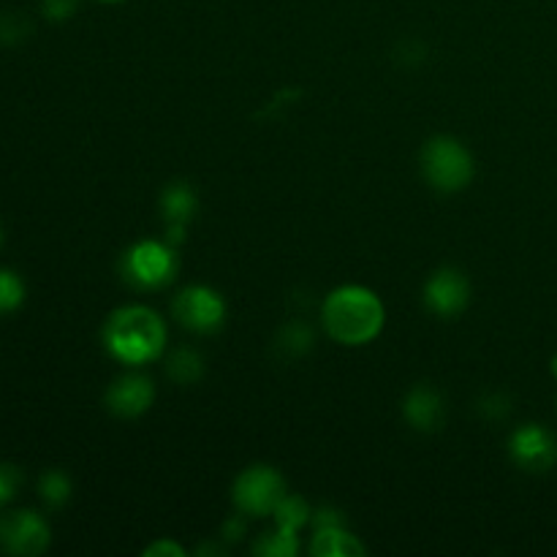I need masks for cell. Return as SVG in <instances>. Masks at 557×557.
I'll return each mask as SVG.
<instances>
[{"instance_id": "ffe728a7", "label": "cell", "mask_w": 557, "mask_h": 557, "mask_svg": "<svg viewBox=\"0 0 557 557\" xmlns=\"http://www.w3.org/2000/svg\"><path fill=\"white\" fill-rule=\"evenodd\" d=\"M20 484H22L20 471H16L14 466H9V462H0V506H5L11 498H14Z\"/></svg>"}, {"instance_id": "2e32d148", "label": "cell", "mask_w": 557, "mask_h": 557, "mask_svg": "<svg viewBox=\"0 0 557 557\" xmlns=\"http://www.w3.org/2000/svg\"><path fill=\"white\" fill-rule=\"evenodd\" d=\"M38 493H41L44 504L58 509V506H63L71 498L69 476L63 471H47L41 476V482H38Z\"/></svg>"}, {"instance_id": "4fadbf2b", "label": "cell", "mask_w": 557, "mask_h": 557, "mask_svg": "<svg viewBox=\"0 0 557 557\" xmlns=\"http://www.w3.org/2000/svg\"><path fill=\"white\" fill-rule=\"evenodd\" d=\"M313 555L315 557H357L364 555V547L357 542V536L343 531V525L319 528L313 536Z\"/></svg>"}, {"instance_id": "6da1fadb", "label": "cell", "mask_w": 557, "mask_h": 557, "mask_svg": "<svg viewBox=\"0 0 557 557\" xmlns=\"http://www.w3.org/2000/svg\"><path fill=\"white\" fill-rule=\"evenodd\" d=\"M324 326L343 346H362L384 326V308L368 288L343 286L326 297Z\"/></svg>"}, {"instance_id": "7a4b0ae2", "label": "cell", "mask_w": 557, "mask_h": 557, "mask_svg": "<svg viewBox=\"0 0 557 557\" xmlns=\"http://www.w3.org/2000/svg\"><path fill=\"white\" fill-rule=\"evenodd\" d=\"M103 341L112 357L123 359L128 364H141L156 359L166 343L163 321L150 308H123L109 319L103 330Z\"/></svg>"}, {"instance_id": "277c9868", "label": "cell", "mask_w": 557, "mask_h": 557, "mask_svg": "<svg viewBox=\"0 0 557 557\" xmlns=\"http://www.w3.org/2000/svg\"><path fill=\"white\" fill-rule=\"evenodd\" d=\"M174 270H177V261H174L172 248L161 243H152V239L134 245L123 259L125 281L136 288L166 286L174 277Z\"/></svg>"}, {"instance_id": "e0dca14e", "label": "cell", "mask_w": 557, "mask_h": 557, "mask_svg": "<svg viewBox=\"0 0 557 557\" xmlns=\"http://www.w3.org/2000/svg\"><path fill=\"white\" fill-rule=\"evenodd\" d=\"M25 299V283L16 272L0 270V313H11Z\"/></svg>"}, {"instance_id": "4316f807", "label": "cell", "mask_w": 557, "mask_h": 557, "mask_svg": "<svg viewBox=\"0 0 557 557\" xmlns=\"http://www.w3.org/2000/svg\"><path fill=\"white\" fill-rule=\"evenodd\" d=\"M103 3H120V0H103Z\"/></svg>"}, {"instance_id": "7c38bea8", "label": "cell", "mask_w": 557, "mask_h": 557, "mask_svg": "<svg viewBox=\"0 0 557 557\" xmlns=\"http://www.w3.org/2000/svg\"><path fill=\"white\" fill-rule=\"evenodd\" d=\"M403 411H406L408 422H411L417 430H422V433L441 430V424H444V417H446L444 400H441L438 392L430 389V386H417V389L406 397Z\"/></svg>"}, {"instance_id": "3957f363", "label": "cell", "mask_w": 557, "mask_h": 557, "mask_svg": "<svg viewBox=\"0 0 557 557\" xmlns=\"http://www.w3.org/2000/svg\"><path fill=\"white\" fill-rule=\"evenodd\" d=\"M424 177L438 190H460L473 177V158L460 141L455 139H433L428 141L422 152Z\"/></svg>"}, {"instance_id": "8fae6325", "label": "cell", "mask_w": 557, "mask_h": 557, "mask_svg": "<svg viewBox=\"0 0 557 557\" xmlns=\"http://www.w3.org/2000/svg\"><path fill=\"white\" fill-rule=\"evenodd\" d=\"M161 207H163V218H166V226H169V232H166L169 243L177 245L180 239L185 237V223L196 215V207H199L194 188L185 183L169 185V188L163 190Z\"/></svg>"}, {"instance_id": "9c48e42d", "label": "cell", "mask_w": 557, "mask_h": 557, "mask_svg": "<svg viewBox=\"0 0 557 557\" xmlns=\"http://www.w3.org/2000/svg\"><path fill=\"white\" fill-rule=\"evenodd\" d=\"M424 297H428L430 310L438 315H455L468 302V281L457 270H441L438 275L430 277Z\"/></svg>"}, {"instance_id": "44dd1931", "label": "cell", "mask_w": 557, "mask_h": 557, "mask_svg": "<svg viewBox=\"0 0 557 557\" xmlns=\"http://www.w3.org/2000/svg\"><path fill=\"white\" fill-rule=\"evenodd\" d=\"M27 33V25L14 14H0V44L20 41Z\"/></svg>"}, {"instance_id": "603a6c76", "label": "cell", "mask_w": 557, "mask_h": 557, "mask_svg": "<svg viewBox=\"0 0 557 557\" xmlns=\"http://www.w3.org/2000/svg\"><path fill=\"white\" fill-rule=\"evenodd\" d=\"M145 555H150V557H158V555H169V557H183L185 553L183 549L177 547V544H172V542H158V544H152V547H147V553Z\"/></svg>"}, {"instance_id": "8992f818", "label": "cell", "mask_w": 557, "mask_h": 557, "mask_svg": "<svg viewBox=\"0 0 557 557\" xmlns=\"http://www.w3.org/2000/svg\"><path fill=\"white\" fill-rule=\"evenodd\" d=\"M49 547V525L36 511H11L0 517V549L9 555L33 557Z\"/></svg>"}, {"instance_id": "30bf717a", "label": "cell", "mask_w": 557, "mask_h": 557, "mask_svg": "<svg viewBox=\"0 0 557 557\" xmlns=\"http://www.w3.org/2000/svg\"><path fill=\"white\" fill-rule=\"evenodd\" d=\"M152 403V384L141 375H125L109 389L107 406L117 417H139L150 408Z\"/></svg>"}, {"instance_id": "5b68a950", "label": "cell", "mask_w": 557, "mask_h": 557, "mask_svg": "<svg viewBox=\"0 0 557 557\" xmlns=\"http://www.w3.org/2000/svg\"><path fill=\"white\" fill-rule=\"evenodd\" d=\"M286 498V484H283L281 473L272 471L267 466L248 468L243 476L234 484V504L245 511V515H275L277 504Z\"/></svg>"}, {"instance_id": "484cf974", "label": "cell", "mask_w": 557, "mask_h": 557, "mask_svg": "<svg viewBox=\"0 0 557 557\" xmlns=\"http://www.w3.org/2000/svg\"><path fill=\"white\" fill-rule=\"evenodd\" d=\"M0 245H3V228H0Z\"/></svg>"}, {"instance_id": "d4e9b609", "label": "cell", "mask_w": 557, "mask_h": 557, "mask_svg": "<svg viewBox=\"0 0 557 557\" xmlns=\"http://www.w3.org/2000/svg\"><path fill=\"white\" fill-rule=\"evenodd\" d=\"M553 373H555V379H557V357L553 359Z\"/></svg>"}, {"instance_id": "7402d4cb", "label": "cell", "mask_w": 557, "mask_h": 557, "mask_svg": "<svg viewBox=\"0 0 557 557\" xmlns=\"http://www.w3.org/2000/svg\"><path fill=\"white\" fill-rule=\"evenodd\" d=\"M74 11H76V0H44V14L54 22L69 20Z\"/></svg>"}, {"instance_id": "ac0fdd59", "label": "cell", "mask_w": 557, "mask_h": 557, "mask_svg": "<svg viewBox=\"0 0 557 557\" xmlns=\"http://www.w3.org/2000/svg\"><path fill=\"white\" fill-rule=\"evenodd\" d=\"M308 504H305L302 498H283L281 504H277L275 509V520H277V528H288V531H297V528H302L305 522H308Z\"/></svg>"}, {"instance_id": "ba28073f", "label": "cell", "mask_w": 557, "mask_h": 557, "mask_svg": "<svg viewBox=\"0 0 557 557\" xmlns=\"http://www.w3.org/2000/svg\"><path fill=\"white\" fill-rule=\"evenodd\" d=\"M511 455L528 471H547L557 460V444L547 430L528 424V428L517 430L511 438Z\"/></svg>"}, {"instance_id": "5bb4252c", "label": "cell", "mask_w": 557, "mask_h": 557, "mask_svg": "<svg viewBox=\"0 0 557 557\" xmlns=\"http://www.w3.org/2000/svg\"><path fill=\"white\" fill-rule=\"evenodd\" d=\"M166 373L172 375L177 384H196V381L201 379V373H205V362H201V357L194 348H177V351L172 354V359H169Z\"/></svg>"}, {"instance_id": "52a82bcc", "label": "cell", "mask_w": 557, "mask_h": 557, "mask_svg": "<svg viewBox=\"0 0 557 557\" xmlns=\"http://www.w3.org/2000/svg\"><path fill=\"white\" fill-rule=\"evenodd\" d=\"M174 315L194 332H215L226 319V305L212 288L190 286L174 299Z\"/></svg>"}, {"instance_id": "9a60e30c", "label": "cell", "mask_w": 557, "mask_h": 557, "mask_svg": "<svg viewBox=\"0 0 557 557\" xmlns=\"http://www.w3.org/2000/svg\"><path fill=\"white\" fill-rule=\"evenodd\" d=\"M297 531H288V528H277L275 533H267L261 542H256V555H267V557H292L297 555L299 542L294 536Z\"/></svg>"}, {"instance_id": "cb8c5ba5", "label": "cell", "mask_w": 557, "mask_h": 557, "mask_svg": "<svg viewBox=\"0 0 557 557\" xmlns=\"http://www.w3.org/2000/svg\"><path fill=\"white\" fill-rule=\"evenodd\" d=\"M315 520V528H335V525H343V517L337 515V511L332 509H321L319 515L313 517Z\"/></svg>"}, {"instance_id": "d6986e66", "label": "cell", "mask_w": 557, "mask_h": 557, "mask_svg": "<svg viewBox=\"0 0 557 557\" xmlns=\"http://www.w3.org/2000/svg\"><path fill=\"white\" fill-rule=\"evenodd\" d=\"M310 346H313V332H310L305 324L288 326V330L281 335V348L286 354H292V357H299V354L308 351Z\"/></svg>"}]
</instances>
